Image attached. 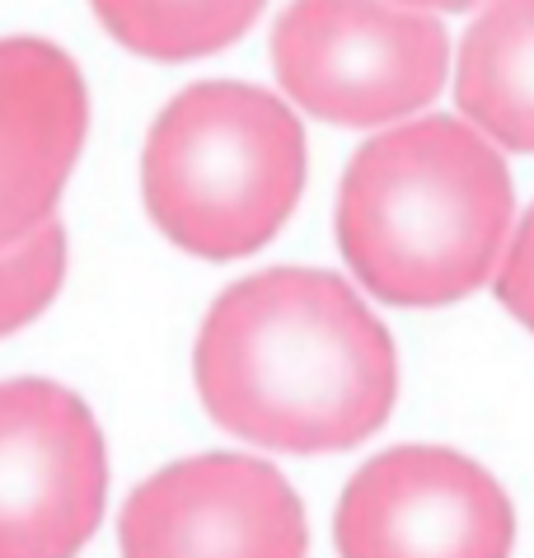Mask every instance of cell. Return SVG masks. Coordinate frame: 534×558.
I'll use <instances>...</instances> for the list:
<instances>
[{
    "label": "cell",
    "instance_id": "cell-1",
    "mask_svg": "<svg viewBox=\"0 0 534 558\" xmlns=\"http://www.w3.org/2000/svg\"><path fill=\"white\" fill-rule=\"evenodd\" d=\"M193 376L234 437L287 456L352 451L385 427L399 356L371 305L333 272L267 268L216 296Z\"/></svg>",
    "mask_w": 534,
    "mask_h": 558
},
{
    "label": "cell",
    "instance_id": "cell-2",
    "mask_svg": "<svg viewBox=\"0 0 534 558\" xmlns=\"http://www.w3.org/2000/svg\"><path fill=\"white\" fill-rule=\"evenodd\" d=\"M511 174L474 122L417 118L366 142L338 189V250L371 296L408 310L464 301L511 235Z\"/></svg>",
    "mask_w": 534,
    "mask_h": 558
},
{
    "label": "cell",
    "instance_id": "cell-3",
    "mask_svg": "<svg viewBox=\"0 0 534 558\" xmlns=\"http://www.w3.org/2000/svg\"><path fill=\"white\" fill-rule=\"evenodd\" d=\"M305 189V132L277 95L202 81L155 118L141 150V197L155 230L193 258L263 250Z\"/></svg>",
    "mask_w": 534,
    "mask_h": 558
},
{
    "label": "cell",
    "instance_id": "cell-4",
    "mask_svg": "<svg viewBox=\"0 0 534 558\" xmlns=\"http://www.w3.org/2000/svg\"><path fill=\"white\" fill-rule=\"evenodd\" d=\"M272 66L310 118L385 128L441 95L450 38L399 0H291L272 28Z\"/></svg>",
    "mask_w": 534,
    "mask_h": 558
},
{
    "label": "cell",
    "instance_id": "cell-5",
    "mask_svg": "<svg viewBox=\"0 0 534 558\" xmlns=\"http://www.w3.org/2000/svg\"><path fill=\"white\" fill-rule=\"evenodd\" d=\"M108 446L81 395L0 380V558H75L104 521Z\"/></svg>",
    "mask_w": 534,
    "mask_h": 558
},
{
    "label": "cell",
    "instance_id": "cell-6",
    "mask_svg": "<svg viewBox=\"0 0 534 558\" xmlns=\"http://www.w3.org/2000/svg\"><path fill=\"white\" fill-rule=\"evenodd\" d=\"M342 558H511L515 511L497 478L446 446H395L342 488Z\"/></svg>",
    "mask_w": 534,
    "mask_h": 558
},
{
    "label": "cell",
    "instance_id": "cell-7",
    "mask_svg": "<svg viewBox=\"0 0 534 558\" xmlns=\"http://www.w3.org/2000/svg\"><path fill=\"white\" fill-rule=\"evenodd\" d=\"M122 558H305V507L258 456H187L141 484L118 521Z\"/></svg>",
    "mask_w": 534,
    "mask_h": 558
},
{
    "label": "cell",
    "instance_id": "cell-8",
    "mask_svg": "<svg viewBox=\"0 0 534 558\" xmlns=\"http://www.w3.org/2000/svg\"><path fill=\"white\" fill-rule=\"evenodd\" d=\"M85 132L81 66L43 38H0V250L57 221Z\"/></svg>",
    "mask_w": 534,
    "mask_h": 558
},
{
    "label": "cell",
    "instance_id": "cell-9",
    "mask_svg": "<svg viewBox=\"0 0 534 558\" xmlns=\"http://www.w3.org/2000/svg\"><path fill=\"white\" fill-rule=\"evenodd\" d=\"M454 99L488 142L534 155V0H488L460 43Z\"/></svg>",
    "mask_w": 534,
    "mask_h": 558
},
{
    "label": "cell",
    "instance_id": "cell-10",
    "mask_svg": "<svg viewBox=\"0 0 534 558\" xmlns=\"http://www.w3.org/2000/svg\"><path fill=\"white\" fill-rule=\"evenodd\" d=\"M122 48L150 61H193L240 43L267 0H89Z\"/></svg>",
    "mask_w": 534,
    "mask_h": 558
},
{
    "label": "cell",
    "instance_id": "cell-11",
    "mask_svg": "<svg viewBox=\"0 0 534 558\" xmlns=\"http://www.w3.org/2000/svg\"><path fill=\"white\" fill-rule=\"evenodd\" d=\"M61 282H66V230L61 221H47L28 240L5 244L0 250V338L34 324L57 301Z\"/></svg>",
    "mask_w": 534,
    "mask_h": 558
},
{
    "label": "cell",
    "instance_id": "cell-12",
    "mask_svg": "<svg viewBox=\"0 0 534 558\" xmlns=\"http://www.w3.org/2000/svg\"><path fill=\"white\" fill-rule=\"evenodd\" d=\"M497 301L507 305L511 315L534 333V207L525 211V221L515 226L507 254H501V268H497Z\"/></svg>",
    "mask_w": 534,
    "mask_h": 558
},
{
    "label": "cell",
    "instance_id": "cell-13",
    "mask_svg": "<svg viewBox=\"0 0 534 558\" xmlns=\"http://www.w3.org/2000/svg\"><path fill=\"white\" fill-rule=\"evenodd\" d=\"M399 5H413V10H474V5H488V0H399Z\"/></svg>",
    "mask_w": 534,
    "mask_h": 558
}]
</instances>
